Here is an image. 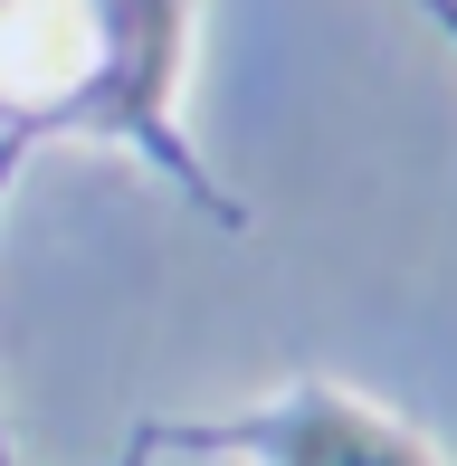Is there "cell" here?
I'll list each match as a JSON object with an SVG mask.
<instances>
[{
	"mask_svg": "<svg viewBox=\"0 0 457 466\" xmlns=\"http://www.w3.org/2000/svg\"><path fill=\"white\" fill-rule=\"evenodd\" d=\"M277 466H439V457L352 400H296L277 419Z\"/></svg>",
	"mask_w": 457,
	"mask_h": 466,
	"instance_id": "cell-1",
	"label": "cell"
},
{
	"mask_svg": "<svg viewBox=\"0 0 457 466\" xmlns=\"http://www.w3.org/2000/svg\"><path fill=\"white\" fill-rule=\"evenodd\" d=\"M76 57H86V19H76V0H19V10L0 19V76L19 67V86H57Z\"/></svg>",
	"mask_w": 457,
	"mask_h": 466,
	"instance_id": "cell-2",
	"label": "cell"
}]
</instances>
